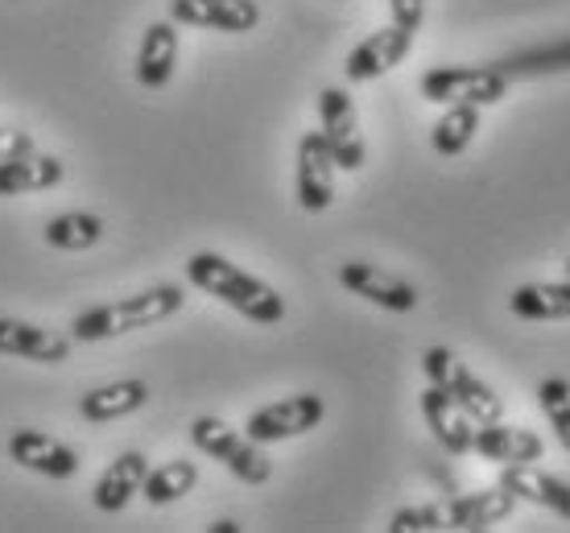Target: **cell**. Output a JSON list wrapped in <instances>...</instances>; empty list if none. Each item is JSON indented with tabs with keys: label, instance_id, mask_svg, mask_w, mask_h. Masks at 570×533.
Returning <instances> with one entry per match:
<instances>
[{
	"label": "cell",
	"instance_id": "21",
	"mask_svg": "<svg viewBox=\"0 0 570 533\" xmlns=\"http://www.w3.org/2000/svg\"><path fill=\"white\" fill-rule=\"evenodd\" d=\"M149 402V385L145 381H112V385H100V389H91L79 397V414L87 422H116V418H129L132 409H141Z\"/></svg>",
	"mask_w": 570,
	"mask_h": 533
},
{
	"label": "cell",
	"instance_id": "31",
	"mask_svg": "<svg viewBox=\"0 0 570 533\" xmlns=\"http://www.w3.org/2000/svg\"><path fill=\"white\" fill-rule=\"evenodd\" d=\"M567 277H570V260H567Z\"/></svg>",
	"mask_w": 570,
	"mask_h": 533
},
{
	"label": "cell",
	"instance_id": "5",
	"mask_svg": "<svg viewBox=\"0 0 570 533\" xmlns=\"http://www.w3.org/2000/svg\"><path fill=\"white\" fill-rule=\"evenodd\" d=\"M417 91L430 103H475L492 108L509 96V75L500 67H434L417 79Z\"/></svg>",
	"mask_w": 570,
	"mask_h": 533
},
{
	"label": "cell",
	"instance_id": "1",
	"mask_svg": "<svg viewBox=\"0 0 570 533\" xmlns=\"http://www.w3.org/2000/svg\"><path fill=\"white\" fill-rule=\"evenodd\" d=\"M186 282L199 286L203 294H212L215 303L232 306L236 315H244L248 323H261V327H277L285 318V298L269 282L244 274L240 265H232L228 257L219 253H195L186 260Z\"/></svg>",
	"mask_w": 570,
	"mask_h": 533
},
{
	"label": "cell",
	"instance_id": "12",
	"mask_svg": "<svg viewBox=\"0 0 570 533\" xmlns=\"http://www.w3.org/2000/svg\"><path fill=\"white\" fill-rule=\"evenodd\" d=\"M71 332H50L26 318H0V356H17V361L33 364H62L71 361Z\"/></svg>",
	"mask_w": 570,
	"mask_h": 533
},
{
	"label": "cell",
	"instance_id": "25",
	"mask_svg": "<svg viewBox=\"0 0 570 533\" xmlns=\"http://www.w3.org/2000/svg\"><path fill=\"white\" fill-rule=\"evenodd\" d=\"M104 240V219L91 211H62L46 224V245L58 253H87Z\"/></svg>",
	"mask_w": 570,
	"mask_h": 533
},
{
	"label": "cell",
	"instance_id": "15",
	"mask_svg": "<svg viewBox=\"0 0 570 533\" xmlns=\"http://www.w3.org/2000/svg\"><path fill=\"white\" fill-rule=\"evenodd\" d=\"M471 451L488 463H538L546 460V443L542 434L525 431V426H504L500 422H484V426H475V438H471Z\"/></svg>",
	"mask_w": 570,
	"mask_h": 533
},
{
	"label": "cell",
	"instance_id": "23",
	"mask_svg": "<svg viewBox=\"0 0 570 533\" xmlns=\"http://www.w3.org/2000/svg\"><path fill=\"white\" fill-rule=\"evenodd\" d=\"M480 132V108L475 103H446V112L439 116V125L430 129V145L439 158H459Z\"/></svg>",
	"mask_w": 570,
	"mask_h": 533
},
{
	"label": "cell",
	"instance_id": "4",
	"mask_svg": "<svg viewBox=\"0 0 570 533\" xmlns=\"http://www.w3.org/2000/svg\"><path fill=\"white\" fill-rule=\"evenodd\" d=\"M190 443L203 451V455H212L228 467L232 476L244 480V484H269L273 476V460L265 455L261 443H253L248 434H240L236 426H228L224 418H195L190 422Z\"/></svg>",
	"mask_w": 570,
	"mask_h": 533
},
{
	"label": "cell",
	"instance_id": "22",
	"mask_svg": "<svg viewBox=\"0 0 570 533\" xmlns=\"http://www.w3.org/2000/svg\"><path fill=\"white\" fill-rule=\"evenodd\" d=\"M517 318L525 323H554V318H570V277L567 282H525L513 289L509 298Z\"/></svg>",
	"mask_w": 570,
	"mask_h": 533
},
{
	"label": "cell",
	"instance_id": "18",
	"mask_svg": "<svg viewBox=\"0 0 570 533\" xmlns=\"http://www.w3.org/2000/svg\"><path fill=\"white\" fill-rule=\"evenodd\" d=\"M174 67H178V21H154L137 46V83L161 91L174 79Z\"/></svg>",
	"mask_w": 570,
	"mask_h": 533
},
{
	"label": "cell",
	"instance_id": "19",
	"mask_svg": "<svg viewBox=\"0 0 570 533\" xmlns=\"http://www.w3.org/2000/svg\"><path fill=\"white\" fill-rule=\"evenodd\" d=\"M422 418H426L430 434L439 438V447L446 451V455H471L475 422H471L439 385H430V389L422 393Z\"/></svg>",
	"mask_w": 570,
	"mask_h": 533
},
{
	"label": "cell",
	"instance_id": "9",
	"mask_svg": "<svg viewBox=\"0 0 570 533\" xmlns=\"http://www.w3.org/2000/svg\"><path fill=\"white\" fill-rule=\"evenodd\" d=\"M340 282L347 294H356V298L381 306V310H393V315H410L417 306V289L405 277L389 274L372 260H343Z\"/></svg>",
	"mask_w": 570,
	"mask_h": 533
},
{
	"label": "cell",
	"instance_id": "28",
	"mask_svg": "<svg viewBox=\"0 0 570 533\" xmlns=\"http://www.w3.org/2000/svg\"><path fill=\"white\" fill-rule=\"evenodd\" d=\"M389 9H393V26L410 29V33H417V29H422L426 0H389Z\"/></svg>",
	"mask_w": 570,
	"mask_h": 533
},
{
	"label": "cell",
	"instance_id": "30",
	"mask_svg": "<svg viewBox=\"0 0 570 533\" xmlns=\"http://www.w3.org/2000/svg\"><path fill=\"white\" fill-rule=\"evenodd\" d=\"M212 533H240V525H236V521H215Z\"/></svg>",
	"mask_w": 570,
	"mask_h": 533
},
{
	"label": "cell",
	"instance_id": "14",
	"mask_svg": "<svg viewBox=\"0 0 570 533\" xmlns=\"http://www.w3.org/2000/svg\"><path fill=\"white\" fill-rule=\"evenodd\" d=\"M517 505H521V501H517L504 484L480 488V492H463V496H451V501H446V530H468V533L492 530V525L513 517Z\"/></svg>",
	"mask_w": 570,
	"mask_h": 533
},
{
	"label": "cell",
	"instance_id": "17",
	"mask_svg": "<svg viewBox=\"0 0 570 533\" xmlns=\"http://www.w3.org/2000/svg\"><path fill=\"white\" fill-rule=\"evenodd\" d=\"M67 178V161L55 158V154H21V158H4L0 161V199H17V195H38V190H50Z\"/></svg>",
	"mask_w": 570,
	"mask_h": 533
},
{
	"label": "cell",
	"instance_id": "29",
	"mask_svg": "<svg viewBox=\"0 0 570 533\" xmlns=\"http://www.w3.org/2000/svg\"><path fill=\"white\" fill-rule=\"evenodd\" d=\"M38 145L26 129H0V161L4 158H21V154H33Z\"/></svg>",
	"mask_w": 570,
	"mask_h": 533
},
{
	"label": "cell",
	"instance_id": "10",
	"mask_svg": "<svg viewBox=\"0 0 570 533\" xmlns=\"http://www.w3.org/2000/svg\"><path fill=\"white\" fill-rule=\"evenodd\" d=\"M335 158H331V145L323 141V132L311 129L302 132L298 141V178H294V190H298V207L302 211H327L335 203Z\"/></svg>",
	"mask_w": 570,
	"mask_h": 533
},
{
	"label": "cell",
	"instance_id": "2",
	"mask_svg": "<svg viewBox=\"0 0 570 533\" xmlns=\"http://www.w3.org/2000/svg\"><path fill=\"white\" fill-rule=\"evenodd\" d=\"M186 289L174 286V282H161V286H149L141 294H129V298H116V303L91 306L71 323V339L75 344H100V339H116V335L141 332V327H157L183 310Z\"/></svg>",
	"mask_w": 570,
	"mask_h": 533
},
{
	"label": "cell",
	"instance_id": "8",
	"mask_svg": "<svg viewBox=\"0 0 570 533\" xmlns=\"http://www.w3.org/2000/svg\"><path fill=\"white\" fill-rule=\"evenodd\" d=\"M414 50V33L401 26L372 29L364 42L352 46V55L343 62L347 83H372V79H385L389 71H397L401 62Z\"/></svg>",
	"mask_w": 570,
	"mask_h": 533
},
{
	"label": "cell",
	"instance_id": "27",
	"mask_svg": "<svg viewBox=\"0 0 570 533\" xmlns=\"http://www.w3.org/2000/svg\"><path fill=\"white\" fill-rule=\"evenodd\" d=\"M389 533H434L446 530V505L442 501H430V505H410L397 509L385 525Z\"/></svg>",
	"mask_w": 570,
	"mask_h": 533
},
{
	"label": "cell",
	"instance_id": "11",
	"mask_svg": "<svg viewBox=\"0 0 570 533\" xmlns=\"http://www.w3.org/2000/svg\"><path fill=\"white\" fill-rule=\"evenodd\" d=\"M170 21L215 33H248L261 26L257 0H170Z\"/></svg>",
	"mask_w": 570,
	"mask_h": 533
},
{
	"label": "cell",
	"instance_id": "24",
	"mask_svg": "<svg viewBox=\"0 0 570 533\" xmlns=\"http://www.w3.org/2000/svg\"><path fill=\"white\" fill-rule=\"evenodd\" d=\"M199 488V463L195 460H166L161 467H149V476H145L141 492L149 505H174V501H183L186 492Z\"/></svg>",
	"mask_w": 570,
	"mask_h": 533
},
{
	"label": "cell",
	"instance_id": "26",
	"mask_svg": "<svg viewBox=\"0 0 570 533\" xmlns=\"http://www.w3.org/2000/svg\"><path fill=\"white\" fill-rule=\"evenodd\" d=\"M538 405H542L546 422L554 426L558 443L570 451V381L567 376H546V381H538Z\"/></svg>",
	"mask_w": 570,
	"mask_h": 533
},
{
	"label": "cell",
	"instance_id": "16",
	"mask_svg": "<svg viewBox=\"0 0 570 533\" xmlns=\"http://www.w3.org/2000/svg\"><path fill=\"white\" fill-rule=\"evenodd\" d=\"M500 484L513 492L517 501L542 505V509H550V513H558L562 521H570V480L550 476L538 463H504Z\"/></svg>",
	"mask_w": 570,
	"mask_h": 533
},
{
	"label": "cell",
	"instance_id": "7",
	"mask_svg": "<svg viewBox=\"0 0 570 533\" xmlns=\"http://www.w3.org/2000/svg\"><path fill=\"white\" fill-rule=\"evenodd\" d=\"M318 132L331 145V158H335L340 170L356 174L364 166L368 145H364V132H360L356 103L343 87H323L318 91Z\"/></svg>",
	"mask_w": 570,
	"mask_h": 533
},
{
	"label": "cell",
	"instance_id": "20",
	"mask_svg": "<svg viewBox=\"0 0 570 533\" xmlns=\"http://www.w3.org/2000/svg\"><path fill=\"white\" fill-rule=\"evenodd\" d=\"M145 476H149V460H145L141 451H120V455L104 467V476L96 480L91 501H96L100 513H120V509L132 501V492H141Z\"/></svg>",
	"mask_w": 570,
	"mask_h": 533
},
{
	"label": "cell",
	"instance_id": "13",
	"mask_svg": "<svg viewBox=\"0 0 570 533\" xmlns=\"http://www.w3.org/2000/svg\"><path fill=\"white\" fill-rule=\"evenodd\" d=\"M9 460L46 480H71L79 472V451L58 443L55 434H42V431H17L9 438Z\"/></svg>",
	"mask_w": 570,
	"mask_h": 533
},
{
	"label": "cell",
	"instance_id": "6",
	"mask_svg": "<svg viewBox=\"0 0 570 533\" xmlns=\"http://www.w3.org/2000/svg\"><path fill=\"white\" fill-rule=\"evenodd\" d=\"M323 418H327V402L318 393H294V397L253 409L244 422V434L261 447H269V443H289V438L311 434Z\"/></svg>",
	"mask_w": 570,
	"mask_h": 533
},
{
	"label": "cell",
	"instance_id": "3",
	"mask_svg": "<svg viewBox=\"0 0 570 533\" xmlns=\"http://www.w3.org/2000/svg\"><path fill=\"white\" fill-rule=\"evenodd\" d=\"M422 373H426L430 385H439L451 402L468 414L475 426H484V422H500L504 418V402H500V393L480 381V376L471 373L468 364L459 361L451 347H426V356H422Z\"/></svg>",
	"mask_w": 570,
	"mask_h": 533
}]
</instances>
